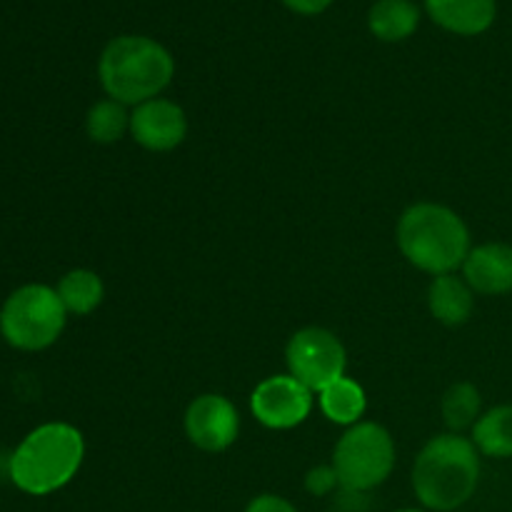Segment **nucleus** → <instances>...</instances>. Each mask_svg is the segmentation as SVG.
Wrapping results in <instances>:
<instances>
[{
	"mask_svg": "<svg viewBox=\"0 0 512 512\" xmlns=\"http://www.w3.org/2000/svg\"><path fill=\"white\" fill-rule=\"evenodd\" d=\"M320 410H323L325 418L335 425H358L363 418L365 408H368V398H365V390L360 388L355 380L350 378H338L328 385V388L320 390Z\"/></svg>",
	"mask_w": 512,
	"mask_h": 512,
	"instance_id": "15",
	"label": "nucleus"
},
{
	"mask_svg": "<svg viewBox=\"0 0 512 512\" xmlns=\"http://www.w3.org/2000/svg\"><path fill=\"white\" fill-rule=\"evenodd\" d=\"M428 308L438 323L458 328V325L468 323L470 315H473V288L465 283V278H458L455 273L438 275V278H433V283H430Z\"/></svg>",
	"mask_w": 512,
	"mask_h": 512,
	"instance_id": "13",
	"label": "nucleus"
},
{
	"mask_svg": "<svg viewBox=\"0 0 512 512\" xmlns=\"http://www.w3.org/2000/svg\"><path fill=\"white\" fill-rule=\"evenodd\" d=\"M335 503L340 508L338 512H365L368 510V493L340 488V495L335 498Z\"/></svg>",
	"mask_w": 512,
	"mask_h": 512,
	"instance_id": "22",
	"label": "nucleus"
},
{
	"mask_svg": "<svg viewBox=\"0 0 512 512\" xmlns=\"http://www.w3.org/2000/svg\"><path fill=\"white\" fill-rule=\"evenodd\" d=\"M250 410L270 430H290L303 423L313 410V390L293 375L265 378L250 395Z\"/></svg>",
	"mask_w": 512,
	"mask_h": 512,
	"instance_id": "8",
	"label": "nucleus"
},
{
	"mask_svg": "<svg viewBox=\"0 0 512 512\" xmlns=\"http://www.w3.org/2000/svg\"><path fill=\"white\" fill-rule=\"evenodd\" d=\"M473 443L488 458H512V405H498L480 415L473 428Z\"/></svg>",
	"mask_w": 512,
	"mask_h": 512,
	"instance_id": "16",
	"label": "nucleus"
},
{
	"mask_svg": "<svg viewBox=\"0 0 512 512\" xmlns=\"http://www.w3.org/2000/svg\"><path fill=\"white\" fill-rule=\"evenodd\" d=\"M245 512H298V508H295L290 500L268 493V495H258V498L250 500Z\"/></svg>",
	"mask_w": 512,
	"mask_h": 512,
	"instance_id": "21",
	"label": "nucleus"
},
{
	"mask_svg": "<svg viewBox=\"0 0 512 512\" xmlns=\"http://www.w3.org/2000/svg\"><path fill=\"white\" fill-rule=\"evenodd\" d=\"M333 468L340 488L370 493L383 485L395 468V443L378 423H358L338 440Z\"/></svg>",
	"mask_w": 512,
	"mask_h": 512,
	"instance_id": "6",
	"label": "nucleus"
},
{
	"mask_svg": "<svg viewBox=\"0 0 512 512\" xmlns=\"http://www.w3.org/2000/svg\"><path fill=\"white\" fill-rule=\"evenodd\" d=\"M425 8L440 28L458 35L485 33L498 13L495 0H425Z\"/></svg>",
	"mask_w": 512,
	"mask_h": 512,
	"instance_id": "12",
	"label": "nucleus"
},
{
	"mask_svg": "<svg viewBox=\"0 0 512 512\" xmlns=\"http://www.w3.org/2000/svg\"><path fill=\"white\" fill-rule=\"evenodd\" d=\"M175 73L173 55L153 38L120 35L105 45L98 63L105 93L123 105H140L158 98Z\"/></svg>",
	"mask_w": 512,
	"mask_h": 512,
	"instance_id": "3",
	"label": "nucleus"
},
{
	"mask_svg": "<svg viewBox=\"0 0 512 512\" xmlns=\"http://www.w3.org/2000/svg\"><path fill=\"white\" fill-rule=\"evenodd\" d=\"M85 130H88L90 140H95V143H118V140L130 130V113L125 110L123 103H118V100H98V103L88 110Z\"/></svg>",
	"mask_w": 512,
	"mask_h": 512,
	"instance_id": "19",
	"label": "nucleus"
},
{
	"mask_svg": "<svg viewBox=\"0 0 512 512\" xmlns=\"http://www.w3.org/2000/svg\"><path fill=\"white\" fill-rule=\"evenodd\" d=\"M338 488H340V480L333 465H318V468H310L308 475H305V490H308L313 498L333 495Z\"/></svg>",
	"mask_w": 512,
	"mask_h": 512,
	"instance_id": "20",
	"label": "nucleus"
},
{
	"mask_svg": "<svg viewBox=\"0 0 512 512\" xmlns=\"http://www.w3.org/2000/svg\"><path fill=\"white\" fill-rule=\"evenodd\" d=\"M398 248L410 265L433 278L463 268L470 253V230L455 210L438 203H415L398 220Z\"/></svg>",
	"mask_w": 512,
	"mask_h": 512,
	"instance_id": "2",
	"label": "nucleus"
},
{
	"mask_svg": "<svg viewBox=\"0 0 512 512\" xmlns=\"http://www.w3.org/2000/svg\"><path fill=\"white\" fill-rule=\"evenodd\" d=\"M480 483V458L473 440L460 433L435 435L413 463V490L435 512L463 508Z\"/></svg>",
	"mask_w": 512,
	"mask_h": 512,
	"instance_id": "1",
	"label": "nucleus"
},
{
	"mask_svg": "<svg viewBox=\"0 0 512 512\" xmlns=\"http://www.w3.org/2000/svg\"><path fill=\"white\" fill-rule=\"evenodd\" d=\"M83 458L85 443L78 428L68 423L40 425L10 458V478L23 493L50 495L75 478Z\"/></svg>",
	"mask_w": 512,
	"mask_h": 512,
	"instance_id": "4",
	"label": "nucleus"
},
{
	"mask_svg": "<svg viewBox=\"0 0 512 512\" xmlns=\"http://www.w3.org/2000/svg\"><path fill=\"white\" fill-rule=\"evenodd\" d=\"M420 10L413 0H378L370 8L368 25L375 38L385 43H398L418 30Z\"/></svg>",
	"mask_w": 512,
	"mask_h": 512,
	"instance_id": "14",
	"label": "nucleus"
},
{
	"mask_svg": "<svg viewBox=\"0 0 512 512\" xmlns=\"http://www.w3.org/2000/svg\"><path fill=\"white\" fill-rule=\"evenodd\" d=\"M130 135L135 143L153 153H168L178 148L188 135V118L178 103L165 98H153L135 105L130 113Z\"/></svg>",
	"mask_w": 512,
	"mask_h": 512,
	"instance_id": "10",
	"label": "nucleus"
},
{
	"mask_svg": "<svg viewBox=\"0 0 512 512\" xmlns=\"http://www.w3.org/2000/svg\"><path fill=\"white\" fill-rule=\"evenodd\" d=\"M480 408H483V398H480L478 388L473 383L450 385L448 393L443 395V403H440V413H443L445 425L453 433H463L465 428H475V423L480 418Z\"/></svg>",
	"mask_w": 512,
	"mask_h": 512,
	"instance_id": "18",
	"label": "nucleus"
},
{
	"mask_svg": "<svg viewBox=\"0 0 512 512\" xmlns=\"http://www.w3.org/2000/svg\"><path fill=\"white\" fill-rule=\"evenodd\" d=\"M463 278L473 293H512V245L485 243L470 248L463 263Z\"/></svg>",
	"mask_w": 512,
	"mask_h": 512,
	"instance_id": "11",
	"label": "nucleus"
},
{
	"mask_svg": "<svg viewBox=\"0 0 512 512\" xmlns=\"http://www.w3.org/2000/svg\"><path fill=\"white\" fill-rule=\"evenodd\" d=\"M283 3L288 5L293 13L318 15V13H323L325 8H330V3H333V0H283Z\"/></svg>",
	"mask_w": 512,
	"mask_h": 512,
	"instance_id": "23",
	"label": "nucleus"
},
{
	"mask_svg": "<svg viewBox=\"0 0 512 512\" xmlns=\"http://www.w3.org/2000/svg\"><path fill=\"white\" fill-rule=\"evenodd\" d=\"M103 280L93 270H70L60 278L58 283V298L63 300L65 310L75 315H88L103 303Z\"/></svg>",
	"mask_w": 512,
	"mask_h": 512,
	"instance_id": "17",
	"label": "nucleus"
},
{
	"mask_svg": "<svg viewBox=\"0 0 512 512\" xmlns=\"http://www.w3.org/2000/svg\"><path fill=\"white\" fill-rule=\"evenodd\" d=\"M398 512H425V510H415V508H408V510H398Z\"/></svg>",
	"mask_w": 512,
	"mask_h": 512,
	"instance_id": "24",
	"label": "nucleus"
},
{
	"mask_svg": "<svg viewBox=\"0 0 512 512\" xmlns=\"http://www.w3.org/2000/svg\"><path fill=\"white\" fill-rule=\"evenodd\" d=\"M240 415L228 398L215 393L198 395L185 410V435L205 453H223L238 440Z\"/></svg>",
	"mask_w": 512,
	"mask_h": 512,
	"instance_id": "9",
	"label": "nucleus"
},
{
	"mask_svg": "<svg viewBox=\"0 0 512 512\" xmlns=\"http://www.w3.org/2000/svg\"><path fill=\"white\" fill-rule=\"evenodd\" d=\"M285 363L290 370L288 375H293L313 393H320L333 380L343 378L348 353L338 335H333L330 330L303 328L290 338L288 348H285Z\"/></svg>",
	"mask_w": 512,
	"mask_h": 512,
	"instance_id": "7",
	"label": "nucleus"
},
{
	"mask_svg": "<svg viewBox=\"0 0 512 512\" xmlns=\"http://www.w3.org/2000/svg\"><path fill=\"white\" fill-rule=\"evenodd\" d=\"M63 300L48 285H25L15 290L0 313V333L18 350H43L60 338L65 328Z\"/></svg>",
	"mask_w": 512,
	"mask_h": 512,
	"instance_id": "5",
	"label": "nucleus"
}]
</instances>
